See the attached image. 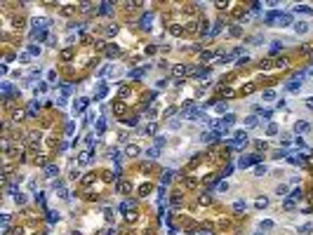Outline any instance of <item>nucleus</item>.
Instances as JSON below:
<instances>
[{"mask_svg":"<svg viewBox=\"0 0 313 235\" xmlns=\"http://www.w3.org/2000/svg\"><path fill=\"white\" fill-rule=\"evenodd\" d=\"M259 155H242L240 160H238V167H242V169H245V167H252V165H259Z\"/></svg>","mask_w":313,"mask_h":235,"instance_id":"obj_2","label":"nucleus"},{"mask_svg":"<svg viewBox=\"0 0 313 235\" xmlns=\"http://www.w3.org/2000/svg\"><path fill=\"white\" fill-rule=\"evenodd\" d=\"M38 111H40V104H38V101H31V104H28V115H36Z\"/></svg>","mask_w":313,"mask_h":235,"instance_id":"obj_15","label":"nucleus"},{"mask_svg":"<svg viewBox=\"0 0 313 235\" xmlns=\"http://www.w3.org/2000/svg\"><path fill=\"white\" fill-rule=\"evenodd\" d=\"M89 158H92V151H82V153L78 155V165H87Z\"/></svg>","mask_w":313,"mask_h":235,"instance_id":"obj_7","label":"nucleus"},{"mask_svg":"<svg viewBox=\"0 0 313 235\" xmlns=\"http://www.w3.org/2000/svg\"><path fill=\"white\" fill-rule=\"evenodd\" d=\"M210 68H198V71H193V78H198V80H207L210 78Z\"/></svg>","mask_w":313,"mask_h":235,"instance_id":"obj_5","label":"nucleus"},{"mask_svg":"<svg viewBox=\"0 0 313 235\" xmlns=\"http://www.w3.org/2000/svg\"><path fill=\"white\" fill-rule=\"evenodd\" d=\"M155 129H158V125H155V122H148L144 132H146V134H155Z\"/></svg>","mask_w":313,"mask_h":235,"instance_id":"obj_27","label":"nucleus"},{"mask_svg":"<svg viewBox=\"0 0 313 235\" xmlns=\"http://www.w3.org/2000/svg\"><path fill=\"white\" fill-rule=\"evenodd\" d=\"M45 174H47V176H54V174H59V167H57V165H47V167H45Z\"/></svg>","mask_w":313,"mask_h":235,"instance_id":"obj_17","label":"nucleus"},{"mask_svg":"<svg viewBox=\"0 0 313 235\" xmlns=\"http://www.w3.org/2000/svg\"><path fill=\"white\" fill-rule=\"evenodd\" d=\"M268 169H266V165H259V167H257V169H254V174H257V176H261V174H266Z\"/></svg>","mask_w":313,"mask_h":235,"instance_id":"obj_35","label":"nucleus"},{"mask_svg":"<svg viewBox=\"0 0 313 235\" xmlns=\"http://www.w3.org/2000/svg\"><path fill=\"white\" fill-rule=\"evenodd\" d=\"M254 205H257V209H264V207H268V198H259L257 202H254Z\"/></svg>","mask_w":313,"mask_h":235,"instance_id":"obj_25","label":"nucleus"},{"mask_svg":"<svg viewBox=\"0 0 313 235\" xmlns=\"http://www.w3.org/2000/svg\"><path fill=\"white\" fill-rule=\"evenodd\" d=\"M162 146H165V136H158L155 139V148H162Z\"/></svg>","mask_w":313,"mask_h":235,"instance_id":"obj_42","label":"nucleus"},{"mask_svg":"<svg viewBox=\"0 0 313 235\" xmlns=\"http://www.w3.org/2000/svg\"><path fill=\"white\" fill-rule=\"evenodd\" d=\"M285 209H294V198H287L285 200Z\"/></svg>","mask_w":313,"mask_h":235,"instance_id":"obj_40","label":"nucleus"},{"mask_svg":"<svg viewBox=\"0 0 313 235\" xmlns=\"http://www.w3.org/2000/svg\"><path fill=\"white\" fill-rule=\"evenodd\" d=\"M170 33H172V36H184V33H186V28H184V26H177V24H172V26H170Z\"/></svg>","mask_w":313,"mask_h":235,"instance_id":"obj_11","label":"nucleus"},{"mask_svg":"<svg viewBox=\"0 0 313 235\" xmlns=\"http://www.w3.org/2000/svg\"><path fill=\"white\" fill-rule=\"evenodd\" d=\"M198 36H207V19H200V24H198Z\"/></svg>","mask_w":313,"mask_h":235,"instance_id":"obj_14","label":"nucleus"},{"mask_svg":"<svg viewBox=\"0 0 313 235\" xmlns=\"http://www.w3.org/2000/svg\"><path fill=\"white\" fill-rule=\"evenodd\" d=\"M308 129H311V125H308L306 120H299V122L294 125V132H297V134H304V132H308Z\"/></svg>","mask_w":313,"mask_h":235,"instance_id":"obj_4","label":"nucleus"},{"mask_svg":"<svg viewBox=\"0 0 313 235\" xmlns=\"http://www.w3.org/2000/svg\"><path fill=\"white\" fill-rule=\"evenodd\" d=\"M17 202H19V205H24V202H26V195H24V193H17Z\"/></svg>","mask_w":313,"mask_h":235,"instance_id":"obj_43","label":"nucleus"},{"mask_svg":"<svg viewBox=\"0 0 313 235\" xmlns=\"http://www.w3.org/2000/svg\"><path fill=\"white\" fill-rule=\"evenodd\" d=\"M198 202H200V205H210V202H212V195H210V193H207V195H200Z\"/></svg>","mask_w":313,"mask_h":235,"instance_id":"obj_31","label":"nucleus"},{"mask_svg":"<svg viewBox=\"0 0 313 235\" xmlns=\"http://www.w3.org/2000/svg\"><path fill=\"white\" fill-rule=\"evenodd\" d=\"M28 54H31V56H38V54H40V45H28Z\"/></svg>","mask_w":313,"mask_h":235,"instance_id":"obj_23","label":"nucleus"},{"mask_svg":"<svg viewBox=\"0 0 313 235\" xmlns=\"http://www.w3.org/2000/svg\"><path fill=\"white\" fill-rule=\"evenodd\" d=\"M217 188H219V190L224 193V190H228V183H221V181H219V186H217Z\"/></svg>","mask_w":313,"mask_h":235,"instance_id":"obj_49","label":"nucleus"},{"mask_svg":"<svg viewBox=\"0 0 313 235\" xmlns=\"http://www.w3.org/2000/svg\"><path fill=\"white\" fill-rule=\"evenodd\" d=\"M111 7H113L111 2H104V5L99 7V14H101V17H108V12H111Z\"/></svg>","mask_w":313,"mask_h":235,"instance_id":"obj_16","label":"nucleus"},{"mask_svg":"<svg viewBox=\"0 0 313 235\" xmlns=\"http://www.w3.org/2000/svg\"><path fill=\"white\" fill-rule=\"evenodd\" d=\"M71 56H73V49H71V47H68V49H64V52H61V59H64V61H68Z\"/></svg>","mask_w":313,"mask_h":235,"instance_id":"obj_32","label":"nucleus"},{"mask_svg":"<svg viewBox=\"0 0 313 235\" xmlns=\"http://www.w3.org/2000/svg\"><path fill=\"white\" fill-rule=\"evenodd\" d=\"M306 108H308V111H313V99H306Z\"/></svg>","mask_w":313,"mask_h":235,"instance_id":"obj_50","label":"nucleus"},{"mask_svg":"<svg viewBox=\"0 0 313 235\" xmlns=\"http://www.w3.org/2000/svg\"><path fill=\"white\" fill-rule=\"evenodd\" d=\"M287 190H290V186H287V183H280V186L276 188V193H278V195H285Z\"/></svg>","mask_w":313,"mask_h":235,"instance_id":"obj_29","label":"nucleus"},{"mask_svg":"<svg viewBox=\"0 0 313 235\" xmlns=\"http://www.w3.org/2000/svg\"><path fill=\"white\" fill-rule=\"evenodd\" d=\"M221 122H224V125H233V122H235V115H233V113H228V115H224Z\"/></svg>","mask_w":313,"mask_h":235,"instance_id":"obj_28","label":"nucleus"},{"mask_svg":"<svg viewBox=\"0 0 313 235\" xmlns=\"http://www.w3.org/2000/svg\"><path fill=\"white\" fill-rule=\"evenodd\" d=\"M24 115H26L24 111H14V113H12V120H14V122H19V120H24Z\"/></svg>","mask_w":313,"mask_h":235,"instance_id":"obj_26","label":"nucleus"},{"mask_svg":"<svg viewBox=\"0 0 313 235\" xmlns=\"http://www.w3.org/2000/svg\"><path fill=\"white\" fill-rule=\"evenodd\" d=\"M71 92H73V87H71V85H64V87H61V94H64V97H68Z\"/></svg>","mask_w":313,"mask_h":235,"instance_id":"obj_39","label":"nucleus"},{"mask_svg":"<svg viewBox=\"0 0 313 235\" xmlns=\"http://www.w3.org/2000/svg\"><path fill=\"white\" fill-rule=\"evenodd\" d=\"M219 59H221L224 63H226V61H233V59H235V52H231V54H224V56H219Z\"/></svg>","mask_w":313,"mask_h":235,"instance_id":"obj_37","label":"nucleus"},{"mask_svg":"<svg viewBox=\"0 0 313 235\" xmlns=\"http://www.w3.org/2000/svg\"><path fill=\"white\" fill-rule=\"evenodd\" d=\"M203 235H212V233H203Z\"/></svg>","mask_w":313,"mask_h":235,"instance_id":"obj_51","label":"nucleus"},{"mask_svg":"<svg viewBox=\"0 0 313 235\" xmlns=\"http://www.w3.org/2000/svg\"><path fill=\"white\" fill-rule=\"evenodd\" d=\"M38 92H47V82H38L36 85V94Z\"/></svg>","mask_w":313,"mask_h":235,"instance_id":"obj_38","label":"nucleus"},{"mask_svg":"<svg viewBox=\"0 0 313 235\" xmlns=\"http://www.w3.org/2000/svg\"><path fill=\"white\" fill-rule=\"evenodd\" d=\"M217 113H226V104H217Z\"/></svg>","mask_w":313,"mask_h":235,"instance_id":"obj_45","label":"nucleus"},{"mask_svg":"<svg viewBox=\"0 0 313 235\" xmlns=\"http://www.w3.org/2000/svg\"><path fill=\"white\" fill-rule=\"evenodd\" d=\"M139 153H141L139 146H127V155H130V158H134V155H139Z\"/></svg>","mask_w":313,"mask_h":235,"instance_id":"obj_20","label":"nucleus"},{"mask_svg":"<svg viewBox=\"0 0 313 235\" xmlns=\"http://www.w3.org/2000/svg\"><path fill=\"white\" fill-rule=\"evenodd\" d=\"M118 52H120V49H118L116 45H108L106 47V56H108V59H111V56H118Z\"/></svg>","mask_w":313,"mask_h":235,"instance_id":"obj_19","label":"nucleus"},{"mask_svg":"<svg viewBox=\"0 0 313 235\" xmlns=\"http://www.w3.org/2000/svg\"><path fill=\"white\" fill-rule=\"evenodd\" d=\"M203 141H205V144H217V141H219V134H217V132H205V134H203Z\"/></svg>","mask_w":313,"mask_h":235,"instance_id":"obj_6","label":"nucleus"},{"mask_svg":"<svg viewBox=\"0 0 313 235\" xmlns=\"http://www.w3.org/2000/svg\"><path fill=\"white\" fill-rule=\"evenodd\" d=\"M266 134H268V136H276V134H278V125H273V122H271V125L266 127Z\"/></svg>","mask_w":313,"mask_h":235,"instance_id":"obj_24","label":"nucleus"},{"mask_svg":"<svg viewBox=\"0 0 313 235\" xmlns=\"http://www.w3.org/2000/svg\"><path fill=\"white\" fill-rule=\"evenodd\" d=\"M306 31H308V24H304V21H297L294 24V33L301 36V33H306Z\"/></svg>","mask_w":313,"mask_h":235,"instance_id":"obj_12","label":"nucleus"},{"mask_svg":"<svg viewBox=\"0 0 313 235\" xmlns=\"http://www.w3.org/2000/svg\"><path fill=\"white\" fill-rule=\"evenodd\" d=\"M294 12H311V9L306 7V5H297V7H294Z\"/></svg>","mask_w":313,"mask_h":235,"instance_id":"obj_44","label":"nucleus"},{"mask_svg":"<svg viewBox=\"0 0 313 235\" xmlns=\"http://www.w3.org/2000/svg\"><path fill=\"white\" fill-rule=\"evenodd\" d=\"M73 127H75L73 122H66V134H73Z\"/></svg>","mask_w":313,"mask_h":235,"instance_id":"obj_46","label":"nucleus"},{"mask_svg":"<svg viewBox=\"0 0 313 235\" xmlns=\"http://www.w3.org/2000/svg\"><path fill=\"white\" fill-rule=\"evenodd\" d=\"M116 33H118V26H116V24H111V26L104 28V36H106V38H113Z\"/></svg>","mask_w":313,"mask_h":235,"instance_id":"obj_13","label":"nucleus"},{"mask_svg":"<svg viewBox=\"0 0 313 235\" xmlns=\"http://www.w3.org/2000/svg\"><path fill=\"white\" fill-rule=\"evenodd\" d=\"M264 101H276V92H273V90H268L266 94H264Z\"/></svg>","mask_w":313,"mask_h":235,"instance_id":"obj_33","label":"nucleus"},{"mask_svg":"<svg viewBox=\"0 0 313 235\" xmlns=\"http://www.w3.org/2000/svg\"><path fill=\"white\" fill-rule=\"evenodd\" d=\"M106 129V120H99L97 122V132H104Z\"/></svg>","mask_w":313,"mask_h":235,"instance_id":"obj_41","label":"nucleus"},{"mask_svg":"<svg viewBox=\"0 0 313 235\" xmlns=\"http://www.w3.org/2000/svg\"><path fill=\"white\" fill-rule=\"evenodd\" d=\"M292 21H294L292 14H283V17L278 19V26H287V24H292Z\"/></svg>","mask_w":313,"mask_h":235,"instance_id":"obj_10","label":"nucleus"},{"mask_svg":"<svg viewBox=\"0 0 313 235\" xmlns=\"http://www.w3.org/2000/svg\"><path fill=\"white\" fill-rule=\"evenodd\" d=\"M200 59H203V63H207V61H212V59H217V54L212 52V49H205V52L200 54Z\"/></svg>","mask_w":313,"mask_h":235,"instance_id":"obj_9","label":"nucleus"},{"mask_svg":"<svg viewBox=\"0 0 313 235\" xmlns=\"http://www.w3.org/2000/svg\"><path fill=\"white\" fill-rule=\"evenodd\" d=\"M257 125H259V120H257V118H254V115H250V118H245V127H250V129H252V127H257Z\"/></svg>","mask_w":313,"mask_h":235,"instance_id":"obj_18","label":"nucleus"},{"mask_svg":"<svg viewBox=\"0 0 313 235\" xmlns=\"http://www.w3.org/2000/svg\"><path fill=\"white\" fill-rule=\"evenodd\" d=\"M233 209H235V212H242V209H247V202H245V200H235Z\"/></svg>","mask_w":313,"mask_h":235,"instance_id":"obj_21","label":"nucleus"},{"mask_svg":"<svg viewBox=\"0 0 313 235\" xmlns=\"http://www.w3.org/2000/svg\"><path fill=\"white\" fill-rule=\"evenodd\" d=\"M231 36H233V38L242 36V28H240V26H233V28H231Z\"/></svg>","mask_w":313,"mask_h":235,"instance_id":"obj_36","label":"nucleus"},{"mask_svg":"<svg viewBox=\"0 0 313 235\" xmlns=\"http://www.w3.org/2000/svg\"><path fill=\"white\" fill-rule=\"evenodd\" d=\"M106 92H108L106 82H101V85H99V90H97V97H99V99H101V97H106Z\"/></svg>","mask_w":313,"mask_h":235,"instance_id":"obj_22","label":"nucleus"},{"mask_svg":"<svg viewBox=\"0 0 313 235\" xmlns=\"http://www.w3.org/2000/svg\"><path fill=\"white\" fill-rule=\"evenodd\" d=\"M254 148H257V151H261V148H266V144H264V141H254Z\"/></svg>","mask_w":313,"mask_h":235,"instance_id":"obj_47","label":"nucleus"},{"mask_svg":"<svg viewBox=\"0 0 313 235\" xmlns=\"http://www.w3.org/2000/svg\"><path fill=\"white\" fill-rule=\"evenodd\" d=\"M47 80H50V82H57V73H54V71H50V75H47Z\"/></svg>","mask_w":313,"mask_h":235,"instance_id":"obj_48","label":"nucleus"},{"mask_svg":"<svg viewBox=\"0 0 313 235\" xmlns=\"http://www.w3.org/2000/svg\"><path fill=\"white\" fill-rule=\"evenodd\" d=\"M188 71H191V68H186V66H181V63H179V66L172 68V75H174V78H184V75H188Z\"/></svg>","mask_w":313,"mask_h":235,"instance_id":"obj_3","label":"nucleus"},{"mask_svg":"<svg viewBox=\"0 0 313 235\" xmlns=\"http://www.w3.org/2000/svg\"><path fill=\"white\" fill-rule=\"evenodd\" d=\"M158 153H160V148H146V155H148V158H158Z\"/></svg>","mask_w":313,"mask_h":235,"instance_id":"obj_30","label":"nucleus"},{"mask_svg":"<svg viewBox=\"0 0 313 235\" xmlns=\"http://www.w3.org/2000/svg\"><path fill=\"white\" fill-rule=\"evenodd\" d=\"M181 118H184V120H198V118H203V115H200V111L196 108V104H186L184 111H181Z\"/></svg>","mask_w":313,"mask_h":235,"instance_id":"obj_1","label":"nucleus"},{"mask_svg":"<svg viewBox=\"0 0 313 235\" xmlns=\"http://www.w3.org/2000/svg\"><path fill=\"white\" fill-rule=\"evenodd\" d=\"M118 190H120V193H130V186H127V181H120Z\"/></svg>","mask_w":313,"mask_h":235,"instance_id":"obj_34","label":"nucleus"},{"mask_svg":"<svg viewBox=\"0 0 313 235\" xmlns=\"http://www.w3.org/2000/svg\"><path fill=\"white\" fill-rule=\"evenodd\" d=\"M299 87H301V80H290V82L285 85V90H287V92H297Z\"/></svg>","mask_w":313,"mask_h":235,"instance_id":"obj_8","label":"nucleus"}]
</instances>
